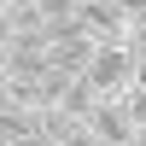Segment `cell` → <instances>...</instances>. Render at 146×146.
I'll use <instances>...</instances> for the list:
<instances>
[{"label":"cell","mask_w":146,"mask_h":146,"mask_svg":"<svg viewBox=\"0 0 146 146\" xmlns=\"http://www.w3.org/2000/svg\"><path fill=\"white\" fill-rule=\"evenodd\" d=\"M129 76H135V53H129V41H100L94 64L82 70V82H88L100 100H123V94H129Z\"/></svg>","instance_id":"1"},{"label":"cell","mask_w":146,"mask_h":146,"mask_svg":"<svg viewBox=\"0 0 146 146\" xmlns=\"http://www.w3.org/2000/svg\"><path fill=\"white\" fill-rule=\"evenodd\" d=\"M94 53H100V41H94L82 23L53 29V41H47V64H53V70H70V76H82V70L94 64Z\"/></svg>","instance_id":"2"},{"label":"cell","mask_w":146,"mask_h":146,"mask_svg":"<svg viewBox=\"0 0 146 146\" xmlns=\"http://www.w3.org/2000/svg\"><path fill=\"white\" fill-rule=\"evenodd\" d=\"M76 23L94 35V41H129V18L117 0H82L76 6Z\"/></svg>","instance_id":"3"},{"label":"cell","mask_w":146,"mask_h":146,"mask_svg":"<svg viewBox=\"0 0 146 146\" xmlns=\"http://www.w3.org/2000/svg\"><path fill=\"white\" fill-rule=\"evenodd\" d=\"M82 123L94 129V140H100V146H135V123H129L123 100H100Z\"/></svg>","instance_id":"4"},{"label":"cell","mask_w":146,"mask_h":146,"mask_svg":"<svg viewBox=\"0 0 146 146\" xmlns=\"http://www.w3.org/2000/svg\"><path fill=\"white\" fill-rule=\"evenodd\" d=\"M35 18H41V29H70L76 23V0H35Z\"/></svg>","instance_id":"5"},{"label":"cell","mask_w":146,"mask_h":146,"mask_svg":"<svg viewBox=\"0 0 146 146\" xmlns=\"http://www.w3.org/2000/svg\"><path fill=\"white\" fill-rule=\"evenodd\" d=\"M94 105H100V94H94L88 82L76 76V82H70V88H64V100H58V111H70V117H76V123H82V117H88Z\"/></svg>","instance_id":"6"},{"label":"cell","mask_w":146,"mask_h":146,"mask_svg":"<svg viewBox=\"0 0 146 146\" xmlns=\"http://www.w3.org/2000/svg\"><path fill=\"white\" fill-rule=\"evenodd\" d=\"M123 111H129V123H135V129H146V94H140V88L123 94Z\"/></svg>","instance_id":"7"},{"label":"cell","mask_w":146,"mask_h":146,"mask_svg":"<svg viewBox=\"0 0 146 146\" xmlns=\"http://www.w3.org/2000/svg\"><path fill=\"white\" fill-rule=\"evenodd\" d=\"M129 47L146 53V12H140V18H129Z\"/></svg>","instance_id":"8"},{"label":"cell","mask_w":146,"mask_h":146,"mask_svg":"<svg viewBox=\"0 0 146 146\" xmlns=\"http://www.w3.org/2000/svg\"><path fill=\"white\" fill-rule=\"evenodd\" d=\"M58 146H100V140H94V129H88V123H76L64 140H58Z\"/></svg>","instance_id":"9"},{"label":"cell","mask_w":146,"mask_h":146,"mask_svg":"<svg viewBox=\"0 0 146 146\" xmlns=\"http://www.w3.org/2000/svg\"><path fill=\"white\" fill-rule=\"evenodd\" d=\"M129 53H135V47H129ZM129 88L146 94V53H135V76H129Z\"/></svg>","instance_id":"10"},{"label":"cell","mask_w":146,"mask_h":146,"mask_svg":"<svg viewBox=\"0 0 146 146\" xmlns=\"http://www.w3.org/2000/svg\"><path fill=\"white\" fill-rule=\"evenodd\" d=\"M117 6H123V18H140V12H146V0H117Z\"/></svg>","instance_id":"11"},{"label":"cell","mask_w":146,"mask_h":146,"mask_svg":"<svg viewBox=\"0 0 146 146\" xmlns=\"http://www.w3.org/2000/svg\"><path fill=\"white\" fill-rule=\"evenodd\" d=\"M0 76H6V41H0Z\"/></svg>","instance_id":"12"},{"label":"cell","mask_w":146,"mask_h":146,"mask_svg":"<svg viewBox=\"0 0 146 146\" xmlns=\"http://www.w3.org/2000/svg\"><path fill=\"white\" fill-rule=\"evenodd\" d=\"M29 146H53V140H29Z\"/></svg>","instance_id":"13"},{"label":"cell","mask_w":146,"mask_h":146,"mask_svg":"<svg viewBox=\"0 0 146 146\" xmlns=\"http://www.w3.org/2000/svg\"><path fill=\"white\" fill-rule=\"evenodd\" d=\"M76 6H82V0H76Z\"/></svg>","instance_id":"14"}]
</instances>
